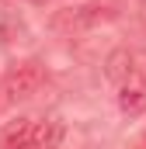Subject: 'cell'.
<instances>
[{
  "label": "cell",
  "mask_w": 146,
  "mask_h": 149,
  "mask_svg": "<svg viewBox=\"0 0 146 149\" xmlns=\"http://www.w3.org/2000/svg\"><path fill=\"white\" fill-rule=\"evenodd\" d=\"M108 76L118 83V87H129V83H143V76L136 70V59L132 52H115L108 59Z\"/></svg>",
  "instance_id": "obj_2"
},
{
  "label": "cell",
  "mask_w": 146,
  "mask_h": 149,
  "mask_svg": "<svg viewBox=\"0 0 146 149\" xmlns=\"http://www.w3.org/2000/svg\"><path fill=\"white\" fill-rule=\"evenodd\" d=\"M118 108L125 114H139L146 108V83H129L118 87Z\"/></svg>",
  "instance_id": "obj_3"
},
{
  "label": "cell",
  "mask_w": 146,
  "mask_h": 149,
  "mask_svg": "<svg viewBox=\"0 0 146 149\" xmlns=\"http://www.w3.org/2000/svg\"><path fill=\"white\" fill-rule=\"evenodd\" d=\"M42 83H45V73H42L38 63H25V66L11 70L4 76V83H0V111H7L18 101H28L32 94H38Z\"/></svg>",
  "instance_id": "obj_1"
}]
</instances>
